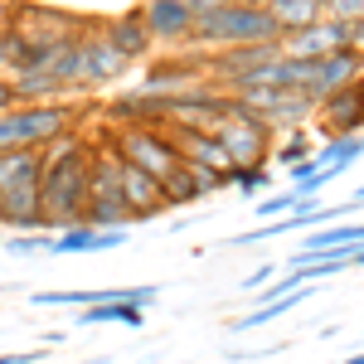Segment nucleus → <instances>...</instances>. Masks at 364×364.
Wrapping results in <instances>:
<instances>
[{
    "instance_id": "12",
    "label": "nucleus",
    "mask_w": 364,
    "mask_h": 364,
    "mask_svg": "<svg viewBox=\"0 0 364 364\" xmlns=\"http://www.w3.org/2000/svg\"><path fill=\"white\" fill-rule=\"evenodd\" d=\"M316 112H321V127H326L331 136H364V92H360V83L336 92V97H326Z\"/></svg>"
},
{
    "instance_id": "9",
    "label": "nucleus",
    "mask_w": 364,
    "mask_h": 364,
    "mask_svg": "<svg viewBox=\"0 0 364 364\" xmlns=\"http://www.w3.org/2000/svg\"><path fill=\"white\" fill-rule=\"evenodd\" d=\"M102 25V20H97ZM132 63L117 54L112 44L102 39V29H87V39H83V78H78V92H102L107 83H117L122 73H127Z\"/></svg>"
},
{
    "instance_id": "30",
    "label": "nucleus",
    "mask_w": 364,
    "mask_h": 364,
    "mask_svg": "<svg viewBox=\"0 0 364 364\" xmlns=\"http://www.w3.org/2000/svg\"><path fill=\"white\" fill-rule=\"evenodd\" d=\"M355 267H364V248H360V252H355Z\"/></svg>"
},
{
    "instance_id": "6",
    "label": "nucleus",
    "mask_w": 364,
    "mask_h": 364,
    "mask_svg": "<svg viewBox=\"0 0 364 364\" xmlns=\"http://www.w3.org/2000/svg\"><path fill=\"white\" fill-rule=\"evenodd\" d=\"M219 146H224V156H228V170H252L267 161L272 132H267V122L252 112L248 102L228 97V122L219 127Z\"/></svg>"
},
{
    "instance_id": "4",
    "label": "nucleus",
    "mask_w": 364,
    "mask_h": 364,
    "mask_svg": "<svg viewBox=\"0 0 364 364\" xmlns=\"http://www.w3.org/2000/svg\"><path fill=\"white\" fill-rule=\"evenodd\" d=\"M83 224L92 228H132L136 209L122 195V156L107 146H92V170H87V214Z\"/></svg>"
},
{
    "instance_id": "1",
    "label": "nucleus",
    "mask_w": 364,
    "mask_h": 364,
    "mask_svg": "<svg viewBox=\"0 0 364 364\" xmlns=\"http://www.w3.org/2000/svg\"><path fill=\"white\" fill-rule=\"evenodd\" d=\"M87 170H92V141L83 136V127L44 151V190H39V199H44V233H63V228L83 224Z\"/></svg>"
},
{
    "instance_id": "13",
    "label": "nucleus",
    "mask_w": 364,
    "mask_h": 364,
    "mask_svg": "<svg viewBox=\"0 0 364 364\" xmlns=\"http://www.w3.org/2000/svg\"><path fill=\"white\" fill-rule=\"evenodd\" d=\"M364 78V54L355 49H340V54L321 58V73H316V107L326 102V97H336L345 87H355Z\"/></svg>"
},
{
    "instance_id": "14",
    "label": "nucleus",
    "mask_w": 364,
    "mask_h": 364,
    "mask_svg": "<svg viewBox=\"0 0 364 364\" xmlns=\"http://www.w3.org/2000/svg\"><path fill=\"white\" fill-rule=\"evenodd\" d=\"M127 243V228H92V224H73L54 233L49 252H107V248H122Z\"/></svg>"
},
{
    "instance_id": "26",
    "label": "nucleus",
    "mask_w": 364,
    "mask_h": 364,
    "mask_svg": "<svg viewBox=\"0 0 364 364\" xmlns=\"http://www.w3.org/2000/svg\"><path fill=\"white\" fill-rule=\"evenodd\" d=\"M44 355H0V364H39Z\"/></svg>"
},
{
    "instance_id": "19",
    "label": "nucleus",
    "mask_w": 364,
    "mask_h": 364,
    "mask_svg": "<svg viewBox=\"0 0 364 364\" xmlns=\"http://www.w3.org/2000/svg\"><path fill=\"white\" fill-rule=\"evenodd\" d=\"M360 156H364V136H331L326 146H321V151H316V166H321L326 175H331V180H336L340 170H350L355 161H360Z\"/></svg>"
},
{
    "instance_id": "24",
    "label": "nucleus",
    "mask_w": 364,
    "mask_h": 364,
    "mask_svg": "<svg viewBox=\"0 0 364 364\" xmlns=\"http://www.w3.org/2000/svg\"><path fill=\"white\" fill-rule=\"evenodd\" d=\"M272 282H277V262H262L257 272H248V277H243V291H257V287H272Z\"/></svg>"
},
{
    "instance_id": "10",
    "label": "nucleus",
    "mask_w": 364,
    "mask_h": 364,
    "mask_svg": "<svg viewBox=\"0 0 364 364\" xmlns=\"http://www.w3.org/2000/svg\"><path fill=\"white\" fill-rule=\"evenodd\" d=\"M97 29H102V39H107L127 63H141V58H151V49H156L151 29H146V20H141V5L136 10H122V15H112V20H102Z\"/></svg>"
},
{
    "instance_id": "5",
    "label": "nucleus",
    "mask_w": 364,
    "mask_h": 364,
    "mask_svg": "<svg viewBox=\"0 0 364 364\" xmlns=\"http://www.w3.org/2000/svg\"><path fill=\"white\" fill-rule=\"evenodd\" d=\"M92 146H107V151H117L127 166L146 170V175H156L161 185H166L175 170L185 166V156H180V146H175V136L170 132H102V136L92 141Z\"/></svg>"
},
{
    "instance_id": "8",
    "label": "nucleus",
    "mask_w": 364,
    "mask_h": 364,
    "mask_svg": "<svg viewBox=\"0 0 364 364\" xmlns=\"http://www.w3.org/2000/svg\"><path fill=\"white\" fill-rule=\"evenodd\" d=\"M282 49H287V58L321 63V58H331V54H340V49H350V25H340V20H331V15H321L311 29L287 34V39H282Z\"/></svg>"
},
{
    "instance_id": "29",
    "label": "nucleus",
    "mask_w": 364,
    "mask_h": 364,
    "mask_svg": "<svg viewBox=\"0 0 364 364\" xmlns=\"http://www.w3.org/2000/svg\"><path fill=\"white\" fill-rule=\"evenodd\" d=\"M340 364H364V350H360V355H350V360H340Z\"/></svg>"
},
{
    "instance_id": "16",
    "label": "nucleus",
    "mask_w": 364,
    "mask_h": 364,
    "mask_svg": "<svg viewBox=\"0 0 364 364\" xmlns=\"http://www.w3.org/2000/svg\"><path fill=\"white\" fill-rule=\"evenodd\" d=\"M73 326L78 331H87V326H132V331H141L146 326V306H136V301H102V306L78 311Z\"/></svg>"
},
{
    "instance_id": "23",
    "label": "nucleus",
    "mask_w": 364,
    "mask_h": 364,
    "mask_svg": "<svg viewBox=\"0 0 364 364\" xmlns=\"http://www.w3.org/2000/svg\"><path fill=\"white\" fill-rule=\"evenodd\" d=\"M233 185H238L243 195H257V190H267V185H272V175H267V166H252V170H233Z\"/></svg>"
},
{
    "instance_id": "3",
    "label": "nucleus",
    "mask_w": 364,
    "mask_h": 364,
    "mask_svg": "<svg viewBox=\"0 0 364 364\" xmlns=\"http://www.w3.org/2000/svg\"><path fill=\"white\" fill-rule=\"evenodd\" d=\"M78 122V102H39V107H10L0 112V156L10 151H49L54 141L73 136Z\"/></svg>"
},
{
    "instance_id": "31",
    "label": "nucleus",
    "mask_w": 364,
    "mask_h": 364,
    "mask_svg": "<svg viewBox=\"0 0 364 364\" xmlns=\"http://www.w3.org/2000/svg\"><path fill=\"white\" fill-rule=\"evenodd\" d=\"M0 252H5V233H0Z\"/></svg>"
},
{
    "instance_id": "25",
    "label": "nucleus",
    "mask_w": 364,
    "mask_h": 364,
    "mask_svg": "<svg viewBox=\"0 0 364 364\" xmlns=\"http://www.w3.org/2000/svg\"><path fill=\"white\" fill-rule=\"evenodd\" d=\"M15 107V87H10V78H0V112H10Z\"/></svg>"
},
{
    "instance_id": "21",
    "label": "nucleus",
    "mask_w": 364,
    "mask_h": 364,
    "mask_svg": "<svg viewBox=\"0 0 364 364\" xmlns=\"http://www.w3.org/2000/svg\"><path fill=\"white\" fill-rule=\"evenodd\" d=\"M166 199H170V209H180V204H195V199H199V190L190 185L185 166H180V170H175V175L166 180Z\"/></svg>"
},
{
    "instance_id": "20",
    "label": "nucleus",
    "mask_w": 364,
    "mask_h": 364,
    "mask_svg": "<svg viewBox=\"0 0 364 364\" xmlns=\"http://www.w3.org/2000/svg\"><path fill=\"white\" fill-rule=\"evenodd\" d=\"M185 175H190V185L199 190V199L214 195V190H224V185H233V175H224V170H209V166H195V161H185Z\"/></svg>"
},
{
    "instance_id": "18",
    "label": "nucleus",
    "mask_w": 364,
    "mask_h": 364,
    "mask_svg": "<svg viewBox=\"0 0 364 364\" xmlns=\"http://www.w3.org/2000/svg\"><path fill=\"white\" fill-rule=\"evenodd\" d=\"M267 5H272V20L282 25V34L311 29L321 15H326V0H267Z\"/></svg>"
},
{
    "instance_id": "28",
    "label": "nucleus",
    "mask_w": 364,
    "mask_h": 364,
    "mask_svg": "<svg viewBox=\"0 0 364 364\" xmlns=\"http://www.w3.org/2000/svg\"><path fill=\"white\" fill-rule=\"evenodd\" d=\"M10 25V5H0V29Z\"/></svg>"
},
{
    "instance_id": "32",
    "label": "nucleus",
    "mask_w": 364,
    "mask_h": 364,
    "mask_svg": "<svg viewBox=\"0 0 364 364\" xmlns=\"http://www.w3.org/2000/svg\"><path fill=\"white\" fill-rule=\"evenodd\" d=\"M87 364H107V360H87Z\"/></svg>"
},
{
    "instance_id": "15",
    "label": "nucleus",
    "mask_w": 364,
    "mask_h": 364,
    "mask_svg": "<svg viewBox=\"0 0 364 364\" xmlns=\"http://www.w3.org/2000/svg\"><path fill=\"white\" fill-rule=\"evenodd\" d=\"M311 117H316V102H311V97H301V92H282L277 102L262 112V122H267V132H287V136H296V132H306Z\"/></svg>"
},
{
    "instance_id": "11",
    "label": "nucleus",
    "mask_w": 364,
    "mask_h": 364,
    "mask_svg": "<svg viewBox=\"0 0 364 364\" xmlns=\"http://www.w3.org/2000/svg\"><path fill=\"white\" fill-rule=\"evenodd\" d=\"M122 195H127V204L136 209V224H146V219H161V214L170 209L166 185H161L156 175H146V170L127 166V161H122Z\"/></svg>"
},
{
    "instance_id": "2",
    "label": "nucleus",
    "mask_w": 364,
    "mask_h": 364,
    "mask_svg": "<svg viewBox=\"0 0 364 364\" xmlns=\"http://www.w3.org/2000/svg\"><path fill=\"white\" fill-rule=\"evenodd\" d=\"M195 44L199 54H224L243 44H282L287 34L272 20L267 0H195Z\"/></svg>"
},
{
    "instance_id": "17",
    "label": "nucleus",
    "mask_w": 364,
    "mask_h": 364,
    "mask_svg": "<svg viewBox=\"0 0 364 364\" xmlns=\"http://www.w3.org/2000/svg\"><path fill=\"white\" fill-rule=\"evenodd\" d=\"M170 136H175V146H180V156H185V161H195V166H209V170H224V175H233V170H228L224 146H219V136H209V132H170Z\"/></svg>"
},
{
    "instance_id": "7",
    "label": "nucleus",
    "mask_w": 364,
    "mask_h": 364,
    "mask_svg": "<svg viewBox=\"0 0 364 364\" xmlns=\"http://www.w3.org/2000/svg\"><path fill=\"white\" fill-rule=\"evenodd\" d=\"M141 20L156 44H190L195 39V0H146Z\"/></svg>"
},
{
    "instance_id": "22",
    "label": "nucleus",
    "mask_w": 364,
    "mask_h": 364,
    "mask_svg": "<svg viewBox=\"0 0 364 364\" xmlns=\"http://www.w3.org/2000/svg\"><path fill=\"white\" fill-rule=\"evenodd\" d=\"M54 243V233H15V238H5V252H15V257H34V252H49Z\"/></svg>"
},
{
    "instance_id": "27",
    "label": "nucleus",
    "mask_w": 364,
    "mask_h": 364,
    "mask_svg": "<svg viewBox=\"0 0 364 364\" xmlns=\"http://www.w3.org/2000/svg\"><path fill=\"white\" fill-rule=\"evenodd\" d=\"M0 78H10V54H5V39H0Z\"/></svg>"
}]
</instances>
